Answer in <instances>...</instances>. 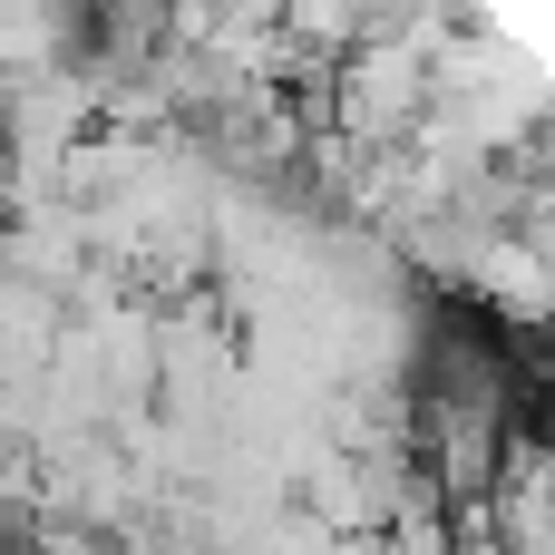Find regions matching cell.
Returning a JSON list of instances; mask_svg holds the SVG:
<instances>
[]
</instances>
